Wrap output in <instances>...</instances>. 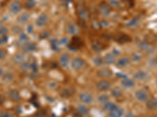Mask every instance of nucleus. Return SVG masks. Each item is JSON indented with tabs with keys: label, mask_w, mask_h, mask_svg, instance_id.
<instances>
[{
	"label": "nucleus",
	"mask_w": 157,
	"mask_h": 117,
	"mask_svg": "<svg viewBox=\"0 0 157 117\" xmlns=\"http://www.w3.org/2000/svg\"><path fill=\"white\" fill-rule=\"evenodd\" d=\"M80 101L84 105H90L94 102V97L89 92H82L79 96Z\"/></svg>",
	"instance_id": "obj_1"
},
{
	"label": "nucleus",
	"mask_w": 157,
	"mask_h": 117,
	"mask_svg": "<svg viewBox=\"0 0 157 117\" xmlns=\"http://www.w3.org/2000/svg\"><path fill=\"white\" fill-rule=\"evenodd\" d=\"M84 65H85V62L80 57H75L71 62V67L75 71L80 70L84 66Z\"/></svg>",
	"instance_id": "obj_2"
},
{
	"label": "nucleus",
	"mask_w": 157,
	"mask_h": 117,
	"mask_svg": "<svg viewBox=\"0 0 157 117\" xmlns=\"http://www.w3.org/2000/svg\"><path fill=\"white\" fill-rule=\"evenodd\" d=\"M70 61H71V57L68 53L64 52L63 54L60 55L59 58V63L60 66H62L63 68H68L70 64Z\"/></svg>",
	"instance_id": "obj_3"
},
{
	"label": "nucleus",
	"mask_w": 157,
	"mask_h": 117,
	"mask_svg": "<svg viewBox=\"0 0 157 117\" xmlns=\"http://www.w3.org/2000/svg\"><path fill=\"white\" fill-rule=\"evenodd\" d=\"M134 96L136 99L140 102H146L149 98L148 94L144 90H137L134 93Z\"/></svg>",
	"instance_id": "obj_4"
},
{
	"label": "nucleus",
	"mask_w": 157,
	"mask_h": 117,
	"mask_svg": "<svg viewBox=\"0 0 157 117\" xmlns=\"http://www.w3.org/2000/svg\"><path fill=\"white\" fill-rule=\"evenodd\" d=\"M48 23V17L47 14L41 13L36 20V25L38 27H43Z\"/></svg>",
	"instance_id": "obj_5"
},
{
	"label": "nucleus",
	"mask_w": 157,
	"mask_h": 117,
	"mask_svg": "<svg viewBox=\"0 0 157 117\" xmlns=\"http://www.w3.org/2000/svg\"><path fill=\"white\" fill-rule=\"evenodd\" d=\"M110 87H111V82L107 80H99L96 84V88L100 91H105L107 90H109Z\"/></svg>",
	"instance_id": "obj_6"
},
{
	"label": "nucleus",
	"mask_w": 157,
	"mask_h": 117,
	"mask_svg": "<svg viewBox=\"0 0 157 117\" xmlns=\"http://www.w3.org/2000/svg\"><path fill=\"white\" fill-rule=\"evenodd\" d=\"M9 10L13 14H17L21 10V3L19 1H13L10 3L9 6Z\"/></svg>",
	"instance_id": "obj_7"
},
{
	"label": "nucleus",
	"mask_w": 157,
	"mask_h": 117,
	"mask_svg": "<svg viewBox=\"0 0 157 117\" xmlns=\"http://www.w3.org/2000/svg\"><path fill=\"white\" fill-rule=\"evenodd\" d=\"M109 117H122L124 116V109L122 107L117 106L109 112Z\"/></svg>",
	"instance_id": "obj_8"
},
{
	"label": "nucleus",
	"mask_w": 157,
	"mask_h": 117,
	"mask_svg": "<svg viewBox=\"0 0 157 117\" xmlns=\"http://www.w3.org/2000/svg\"><path fill=\"white\" fill-rule=\"evenodd\" d=\"M133 79H135L137 80L144 81V80H146L148 78V74L145 71H144V70H138V71H137L136 73H133Z\"/></svg>",
	"instance_id": "obj_9"
},
{
	"label": "nucleus",
	"mask_w": 157,
	"mask_h": 117,
	"mask_svg": "<svg viewBox=\"0 0 157 117\" xmlns=\"http://www.w3.org/2000/svg\"><path fill=\"white\" fill-rule=\"evenodd\" d=\"M130 64V58L127 56H122L116 61V66L119 68H124Z\"/></svg>",
	"instance_id": "obj_10"
},
{
	"label": "nucleus",
	"mask_w": 157,
	"mask_h": 117,
	"mask_svg": "<svg viewBox=\"0 0 157 117\" xmlns=\"http://www.w3.org/2000/svg\"><path fill=\"white\" fill-rule=\"evenodd\" d=\"M98 9H99V11H100V13L102 15H104V16L109 15L110 13H111V11H112V10H111V7H110V6L109 5V4L104 3V2L100 4Z\"/></svg>",
	"instance_id": "obj_11"
},
{
	"label": "nucleus",
	"mask_w": 157,
	"mask_h": 117,
	"mask_svg": "<svg viewBox=\"0 0 157 117\" xmlns=\"http://www.w3.org/2000/svg\"><path fill=\"white\" fill-rule=\"evenodd\" d=\"M121 85L124 88H131L135 86V82L133 80L127 77V78H124V79H122Z\"/></svg>",
	"instance_id": "obj_12"
},
{
	"label": "nucleus",
	"mask_w": 157,
	"mask_h": 117,
	"mask_svg": "<svg viewBox=\"0 0 157 117\" xmlns=\"http://www.w3.org/2000/svg\"><path fill=\"white\" fill-rule=\"evenodd\" d=\"M104 58V61L106 64H114L115 62H116V57L113 53H107Z\"/></svg>",
	"instance_id": "obj_13"
},
{
	"label": "nucleus",
	"mask_w": 157,
	"mask_h": 117,
	"mask_svg": "<svg viewBox=\"0 0 157 117\" xmlns=\"http://www.w3.org/2000/svg\"><path fill=\"white\" fill-rule=\"evenodd\" d=\"M30 18V14L27 12H24L21 14H20L17 17V22L21 24H24L27 22L28 21V20Z\"/></svg>",
	"instance_id": "obj_14"
},
{
	"label": "nucleus",
	"mask_w": 157,
	"mask_h": 117,
	"mask_svg": "<svg viewBox=\"0 0 157 117\" xmlns=\"http://www.w3.org/2000/svg\"><path fill=\"white\" fill-rule=\"evenodd\" d=\"M112 74V70L107 68L101 69L100 70H98L97 72V75L101 77H109Z\"/></svg>",
	"instance_id": "obj_15"
},
{
	"label": "nucleus",
	"mask_w": 157,
	"mask_h": 117,
	"mask_svg": "<svg viewBox=\"0 0 157 117\" xmlns=\"http://www.w3.org/2000/svg\"><path fill=\"white\" fill-rule=\"evenodd\" d=\"M77 111L81 116H86L89 113V109L86 106V105H79L77 107Z\"/></svg>",
	"instance_id": "obj_16"
},
{
	"label": "nucleus",
	"mask_w": 157,
	"mask_h": 117,
	"mask_svg": "<svg viewBox=\"0 0 157 117\" xmlns=\"http://www.w3.org/2000/svg\"><path fill=\"white\" fill-rule=\"evenodd\" d=\"M146 107L150 109V110H153V109L157 108V98H152L150 100L147 101Z\"/></svg>",
	"instance_id": "obj_17"
},
{
	"label": "nucleus",
	"mask_w": 157,
	"mask_h": 117,
	"mask_svg": "<svg viewBox=\"0 0 157 117\" xmlns=\"http://www.w3.org/2000/svg\"><path fill=\"white\" fill-rule=\"evenodd\" d=\"M67 30L70 34H75L78 32V27L74 23H69L67 25Z\"/></svg>",
	"instance_id": "obj_18"
},
{
	"label": "nucleus",
	"mask_w": 157,
	"mask_h": 117,
	"mask_svg": "<svg viewBox=\"0 0 157 117\" xmlns=\"http://www.w3.org/2000/svg\"><path fill=\"white\" fill-rule=\"evenodd\" d=\"M93 62H94V64L95 66H98V67H101V66H103L105 64V62L104 61V58L100 57V56H95V57H94Z\"/></svg>",
	"instance_id": "obj_19"
},
{
	"label": "nucleus",
	"mask_w": 157,
	"mask_h": 117,
	"mask_svg": "<svg viewBox=\"0 0 157 117\" xmlns=\"http://www.w3.org/2000/svg\"><path fill=\"white\" fill-rule=\"evenodd\" d=\"M118 105L116 104H115L114 102H112V101H107L106 103L104 104V105H103V108H104V109L105 111H108L109 112L110 111H112V109H114L116 107H117Z\"/></svg>",
	"instance_id": "obj_20"
},
{
	"label": "nucleus",
	"mask_w": 157,
	"mask_h": 117,
	"mask_svg": "<svg viewBox=\"0 0 157 117\" xmlns=\"http://www.w3.org/2000/svg\"><path fill=\"white\" fill-rule=\"evenodd\" d=\"M10 98L14 101H18L21 98L20 95H19L18 91H16V90H12V91L10 92Z\"/></svg>",
	"instance_id": "obj_21"
},
{
	"label": "nucleus",
	"mask_w": 157,
	"mask_h": 117,
	"mask_svg": "<svg viewBox=\"0 0 157 117\" xmlns=\"http://www.w3.org/2000/svg\"><path fill=\"white\" fill-rule=\"evenodd\" d=\"M97 101H99V103L105 104L107 102V101H109V97L108 96V95H106V94H101V95L98 96Z\"/></svg>",
	"instance_id": "obj_22"
},
{
	"label": "nucleus",
	"mask_w": 157,
	"mask_h": 117,
	"mask_svg": "<svg viewBox=\"0 0 157 117\" xmlns=\"http://www.w3.org/2000/svg\"><path fill=\"white\" fill-rule=\"evenodd\" d=\"M14 62H16V63H19V64H21L23 62H24V56L21 53H19V54H17L16 56L14 57Z\"/></svg>",
	"instance_id": "obj_23"
},
{
	"label": "nucleus",
	"mask_w": 157,
	"mask_h": 117,
	"mask_svg": "<svg viewBox=\"0 0 157 117\" xmlns=\"http://www.w3.org/2000/svg\"><path fill=\"white\" fill-rule=\"evenodd\" d=\"M111 95H112V97L116 98H120L122 95V91L119 88H113L112 90V91H111Z\"/></svg>",
	"instance_id": "obj_24"
},
{
	"label": "nucleus",
	"mask_w": 157,
	"mask_h": 117,
	"mask_svg": "<svg viewBox=\"0 0 157 117\" xmlns=\"http://www.w3.org/2000/svg\"><path fill=\"white\" fill-rule=\"evenodd\" d=\"M131 60L134 62H138L141 60V55L135 52V53H133L132 56H131Z\"/></svg>",
	"instance_id": "obj_25"
},
{
	"label": "nucleus",
	"mask_w": 157,
	"mask_h": 117,
	"mask_svg": "<svg viewBox=\"0 0 157 117\" xmlns=\"http://www.w3.org/2000/svg\"><path fill=\"white\" fill-rule=\"evenodd\" d=\"M91 47H92V49H93L94 51H96V52H99V51H101L102 49L101 45L99 42H97V41H95V42L92 43Z\"/></svg>",
	"instance_id": "obj_26"
},
{
	"label": "nucleus",
	"mask_w": 157,
	"mask_h": 117,
	"mask_svg": "<svg viewBox=\"0 0 157 117\" xmlns=\"http://www.w3.org/2000/svg\"><path fill=\"white\" fill-rule=\"evenodd\" d=\"M78 11H79V17H81L82 19L85 20V19L87 18V13H86V12L85 9H83V8H82V7H79V10H78Z\"/></svg>",
	"instance_id": "obj_27"
},
{
	"label": "nucleus",
	"mask_w": 157,
	"mask_h": 117,
	"mask_svg": "<svg viewBox=\"0 0 157 117\" xmlns=\"http://www.w3.org/2000/svg\"><path fill=\"white\" fill-rule=\"evenodd\" d=\"M59 45H60V41H57V39H53L50 42V45L52 47V49L53 50H57L59 49Z\"/></svg>",
	"instance_id": "obj_28"
},
{
	"label": "nucleus",
	"mask_w": 157,
	"mask_h": 117,
	"mask_svg": "<svg viewBox=\"0 0 157 117\" xmlns=\"http://www.w3.org/2000/svg\"><path fill=\"white\" fill-rule=\"evenodd\" d=\"M131 41V38L128 37L127 35L126 34H122L121 36L119 38V41L121 42V43H124V42H127Z\"/></svg>",
	"instance_id": "obj_29"
},
{
	"label": "nucleus",
	"mask_w": 157,
	"mask_h": 117,
	"mask_svg": "<svg viewBox=\"0 0 157 117\" xmlns=\"http://www.w3.org/2000/svg\"><path fill=\"white\" fill-rule=\"evenodd\" d=\"M19 39H20L21 41L26 42L28 41V34L25 33H21L20 36H19Z\"/></svg>",
	"instance_id": "obj_30"
},
{
	"label": "nucleus",
	"mask_w": 157,
	"mask_h": 117,
	"mask_svg": "<svg viewBox=\"0 0 157 117\" xmlns=\"http://www.w3.org/2000/svg\"><path fill=\"white\" fill-rule=\"evenodd\" d=\"M0 117H14L13 115L10 112L2 111L0 112Z\"/></svg>",
	"instance_id": "obj_31"
},
{
	"label": "nucleus",
	"mask_w": 157,
	"mask_h": 117,
	"mask_svg": "<svg viewBox=\"0 0 157 117\" xmlns=\"http://www.w3.org/2000/svg\"><path fill=\"white\" fill-rule=\"evenodd\" d=\"M109 2L110 5H112L115 7H120V2L118 0H109Z\"/></svg>",
	"instance_id": "obj_32"
},
{
	"label": "nucleus",
	"mask_w": 157,
	"mask_h": 117,
	"mask_svg": "<svg viewBox=\"0 0 157 117\" xmlns=\"http://www.w3.org/2000/svg\"><path fill=\"white\" fill-rule=\"evenodd\" d=\"M139 47H140V49L141 50H147L149 48V45H148V44L146 41H142L140 44Z\"/></svg>",
	"instance_id": "obj_33"
},
{
	"label": "nucleus",
	"mask_w": 157,
	"mask_h": 117,
	"mask_svg": "<svg viewBox=\"0 0 157 117\" xmlns=\"http://www.w3.org/2000/svg\"><path fill=\"white\" fill-rule=\"evenodd\" d=\"M26 31H27V33L28 34H32L33 33V31H34V26L33 24H28V26H27L26 27Z\"/></svg>",
	"instance_id": "obj_34"
},
{
	"label": "nucleus",
	"mask_w": 157,
	"mask_h": 117,
	"mask_svg": "<svg viewBox=\"0 0 157 117\" xmlns=\"http://www.w3.org/2000/svg\"><path fill=\"white\" fill-rule=\"evenodd\" d=\"M8 32V30L6 27H0V35H3L5 36L6 34H7Z\"/></svg>",
	"instance_id": "obj_35"
},
{
	"label": "nucleus",
	"mask_w": 157,
	"mask_h": 117,
	"mask_svg": "<svg viewBox=\"0 0 157 117\" xmlns=\"http://www.w3.org/2000/svg\"><path fill=\"white\" fill-rule=\"evenodd\" d=\"M30 68L32 69L34 72H37L38 71V66L36 64V62H32V63L30 64Z\"/></svg>",
	"instance_id": "obj_36"
},
{
	"label": "nucleus",
	"mask_w": 157,
	"mask_h": 117,
	"mask_svg": "<svg viewBox=\"0 0 157 117\" xmlns=\"http://www.w3.org/2000/svg\"><path fill=\"white\" fill-rule=\"evenodd\" d=\"M137 23V20H132L129 21L127 23V25L129 26V27H133V26H135Z\"/></svg>",
	"instance_id": "obj_37"
},
{
	"label": "nucleus",
	"mask_w": 157,
	"mask_h": 117,
	"mask_svg": "<svg viewBox=\"0 0 157 117\" xmlns=\"http://www.w3.org/2000/svg\"><path fill=\"white\" fill-rule=\"evenodd\" d=\"M112 53L115 55V56H118V55L120 54V51L119 49H114L112 50Z\"/></svg>",
	"instance_id": "obj_38"
},
{
	"label": "nucleus",
	"mask_w": 157,
	"mask_h": 117,
	"mask_svg": "<svg viewBox=\"0 0 157 117\" xmlns=\"http://www.w3.org/2000/svg\"><path fill=\"white\" fill-rule=\"evenodd\" d=\"M5 51L2 50V49H0V59H2V58L5 56Z\"/></svg>",
	"instance_id": "obj_39"
},
{
	"label": "nucleus",
	"mask_w": 157,
	"mask_h": 117,
	"mask_svg": "<svg viewBox=\"0 0 157 117\" xmlns=\"http://www.w3.org/2000/svg\"><path fill=\"white\" fill-rule=\"evenodd\" d=\"M2 74V69L0 68V77H1V75Z\"/></svg>",
	"instance_id": "obj_40"
},
{
	"label": "nucleus",
	"mask_w": 157,
	"mask_h": 117,
	"mask_svg": "<svg viewBox=\"0 0 157 117\" xmlns=\"http://www.w3.org/2000/svg\"><path fill=\"white\" fill-rule=\"evenodd\" d=\"M2 41H2V39H1V38H0V45L2 44Z\"/></svg>",
	"instance_id": "obj_41"
},
{
	"label": "nucleus",
	"mask_w": 157,
	"mask_h": 117,
	"mask_svg": "<svg viewBox=\"0 0 157 117\" xmlns=\"http://www.w3.org/2000/svg\"><path fill=\"white\" fill-rule=\"evenodd\" d=\"M152 117H153V116H152Z\"/></svg>",
	"instance_id": "obj_42"
}]
</instances>
